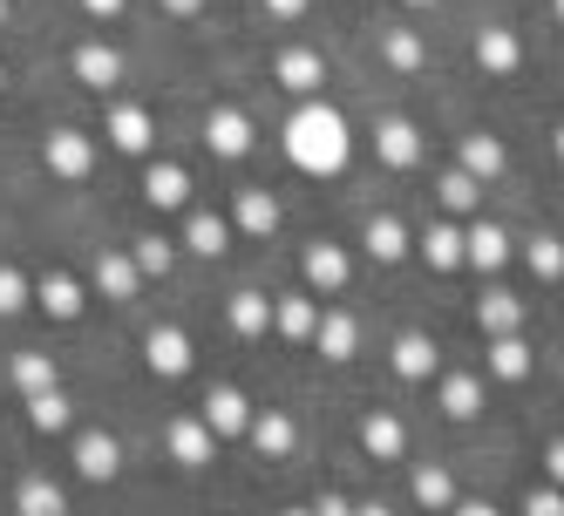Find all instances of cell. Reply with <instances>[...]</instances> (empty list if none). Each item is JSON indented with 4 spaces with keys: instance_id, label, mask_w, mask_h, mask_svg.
I'll use <instances>...</instances> for the list:
<instances>
[{
    "instance_id": "50",
    "label": "cell",
    "mask_w": 564,
    "mask_h": 516,
    "mask_svg": "<svg viewBox=\"0 0 564 516\" xmlns=\"http://www.w3.org/2000/svg\"><path fill=\"white\" fill-rule=\"evenodd\" d=\"M0 21H8V0H0Z\"/></svg>"
},
{
    "instance_id": "28",
    "label": "cell",
    "mask_w": 564,
    "mask_h": 516,
    "mask_svg": "<svg viewBox=\"0 0 564 516\" xmlns=\"http://www.w3.org/2000/svg\"><path fill=\"white\" fill-rule=\"evenodd\" d=\"M272 327L286 333V340H313V327H319V306H313L306 293H286V299H272Z\"/></svg>"
},
{
    "instance_id": "16",
    "label": "cell",
    "mask_w": 564,
    "mask_h": 516,
    "mask_svg": "<svg viewBox=\"0 0 564 516\" xmlns=\"http://www.w3.org/2000/svg\"><path fill=\"white\" fill-rule=\"evenodd\" d=\"M89 279H96V293H102V299H116V306H123V299H137L143 272H137V259H130V252H102Z\"/></svg>"
},
{
    "instance_id": "12",
    "label": "cell",
    "mask_w": 564,
    "mask_h": 516,
    "mask_svg": "<svg viewBox=\"0 0 564 516\" xmlns=\"http://www.w3.org/2000/svg\"><path fill=\"white\" fill-rule=\"evenodd\" d=\"M252 449L265 455V462H286L293 455V442H300V428H293V415L286 408H265V415H252Z\"/></svg>"
},
{
    "instance_id": "24",
    "label": "cell",
    "mask_w": 564,
    "mask_h": 516,
    "mask_svg": "<svg viewBox=\"0 0 564 516\" xmlns=\"http://www.w3.org/2000/svg\"><path fill=\"white\" fill-rule=\"evenodd\" d=\"M476 327H482V340H490V333H517V327H523V299L503 293V286L482 293V299H476Z\"/></svg>"
},
{
    "instance_id": "29",
    "label": "cell",
    "mask_w": 564,
    "mask_h": 516,
    "mask_svg": "<svg viewBox=\"0 0 564 516\" xmlns=\"http://www.w3.org/2000/svg\"><path fill=\"white\" fill-rule=\"evenodd\" d=\"M381 62H388L394 75H415V68L429 62V48H422V34H415V28H388V34H381Z\"/></svg>"
},
{
    "instance_id": "42",
    "label": "cell",
    "mask_w": 564,
    "mask_h": 516,
    "mask_svg": "<svg viewBox=\"0 0 564 516\" xmlns=\"http://www.w3.org/2000/svg\"><path fill=\"white\" fill-rule=\"evenodd\" d=\"M306 8H313V0H265V14H272V21H300Z\"/></svg>"
},
{
    "instance_id": "21",
    "label": "cell",
    "mask_w": 564,
    "mask_h": 516,
    "mask_svg": "<svg viewBox=\"0 0 564 516\" xmlns=\"http://www.w3.org/2000/svg\"><path fill=\"white\" fill-rule=\"evenodd\" d=\"M225 320H231V333H238V340H259V333L272 327V299L246 286V293H231V299H225Z\"/></svg>"
},
{
    "instance_id": "4",
    "label": "cell",
    "mask_w": 564,
    "mask_h": 516,
    "mask_svg": "<svg viewBox=\"0 0 564 516\" xmlns=\"http://www.w3.org/2000/svg\"><path fill=\"white\" fill-rule=\"evenodd\" d=\"M42 164H48L55 177H68V184H83V177L96 171V143H89L83 130H55V136L42 143Z\"/></svg>"
},
{
    "instance_id": "34",
    "label": "cell",
    "mask_w": 564,
    "mask_h": 516,
    "mask_svg": "<svg viewBox=\"0 0 564 516\" xmlns=\"http://www.w3.org/2000/svg\"><path fill=\"white\" fill-rule=\"evenodd\" d=\"M368 252L381 259V265H394V259H409V224H401V218H368Z\"/></svg>"
},
{
    "instance_id": "49",
    "label": "cell",
    "mask_w": 564,
    "mask_h": 516,
    "mask_svg": "<svg viewBox=\"0 0 564 516\" xmlns=\"http://www.w3.org/2000/svg\"><path fill=\"white\" fill-rule=\"evenodd\" d=\"M551 8H557V21H564V0H551Z\"/></svg>"
},
{
    "instance_id": "10",
    "label": "cell",
    "mask_w": 564,
    "mask_h": 516,
    "mask_svg": "<svg viewBox=\"0 0 564 516\" xmlns=\"http://www.w3.org/2000/svg\"><path fill=\"white\" fill-rule=\"evenodd\" d=\"M102 136L123 150V156H143V150H150V136H156V123H150V109L116 102V109H109V123H102Z\"/></svg>"
},
{
    "instance_id": "35",
    "label": "cell",
    "mask_w": 564,
    "mask_h": 516,
    "mask_svg": "<svg viewBox=\"0 0 564 516\" xmlns=\"http://www.w3.org/2000/svg\"><path fill=\"white\" fill-rule=\"evenodd\" d=\"M523 265L538 272V279L551 286V279H564V238H551V231H538L531 245H523Z\"/></svg>"
},
{
    "instance_id": "25",
    "label": "cell",
    "mask_w": 564,
    "mask_h": 516,
    "mask_svg": "<svg viewBox=\"0 0 564 516\" xmlns=\"http://www.w3.org/2000/svg\"><path fill=\"white\" fill-rule=\"evenodd\" d=\"M143 197L156 211H184L191 205V177L177 171V164H150V177H143Z\"/></svg>"
},
{
    "instance_id": "36",
    "label": "cell",
    "mask_w": 564,
    "mask_h": 516,
    "mask_svg": "<svg viewBox=\"0 0 564 516\" xmlns=\"http://www.w3.org/2000/svg\"><path fill=\"white\" fill-rule=\"evenodd\" d=\"M28 421L42 428V435H62L75 415H68V402H62V387H42V394H28Z\"/></svg>"
},
{
    "instance_id": "23",
    "label": "cell",
    "mask_w": 564,
    "mask_h": 516,
    "mask_svg": "<svg viewBox=\"0 0 564 516\" xmlns=\"http://www.w3.org/2000/svg\"><path fill=\"white\" fill-rule=\"evenodd\" d=\"M313 347L327 353V361H354V347H360V327H354V312H319V327H313Z\"/></svg>"
},
{
    "instance_id": "22",
    "label": "cell",
    "mask_w": 564,
    "mask_h": 516,
    "mask_svg": "<svg viewBox=\"0 0 564 516\" xmlns=\"http://www.w3.org/2000/svg\"><path fill=\"white\" fill-rule=\"evenodd\" d=\"M435 197H442V211H449V218H476V211H482V177H469V171L456 164V171H442Z\"/></svg>"
},
{
    "instance_id": "19",
    "label": "cell",
    "mask_w": 564,
    "mask_h": 516,
    "mask_svg": "<svg viewBox=\"0 0 564 516\" xmlns=\"http://www.w3.org/2000/svg\"><path fill=\"white\" fill-rule=\"evenodd\" d=\"M388 361H394V374H401V381H429V374L442 367V347H435L429 333H401Z\"/></svg>"
},
{
    "instance_id": "43",
    "label": "cell",
    "mask_w": 564,
    "mask_h": 516,
    "mask_svg": "<svg viewBox=\"0 0 564 516\" xmlns=\"http://www.w3.org/2000/svg\"><path fill=\"white\" fill-rule=\"evenodd\" d=\"M544 475H551V483H564V435H557V442L544 449Z\"/></svg>"
},
{
    "instance_id": "20",
    "label": "cell",
    "mask_w": 564,
    "mask_h": 516,
    "mask_svg": "<svg viewBox=\"0 0 564 516\" xmlns=\"http://www.w3.org/2000/svg\"><path fill=\"white\" fill-rule=\"evenodd\" d=\"M184 252H197V259H225V252H231V224H225L218 211H191V218H184Z\"/></svg>"
},
{
    "instance_id": "47",
    "label": "cell",
    "mask_w": 564,
    "mask_h": 516,
    "mask_svg": "<svg viewBox=\"0 0 564 516\" xmlns=\"http://www.w3.org/2000/svg\"><path fill=\"white\" fill-rule=\"evenodd\" d=\"M551 150H557V164H564V123H557V130H551Z\"/></svg>"
},
{
    "instance_id": "15",
    "label": "cell",
    "mask_w": 564,
    "mask_h": 516,
    "mask_svg": "<svg viewBox=\"0 0 564 516\" xmlns=\"http://www.w3.org/2000/svg\"><path fill=\"white\" fill-rule=\"evenodd\" d=\"M75 83H83V89H116V83H123V55H116V48H102V42H83V48H75Z\"/></svg>"
},
{
    "instance_id": "30",
    "label": "cell",
    "mask_w": 564,
    "mask_h": 516,
    "mask_svg": "<svg viewBox=\"0 0 564 516\" xmlns=\"http://www.w3.org/2000/svg\"><path fill=\"white\" fill-rule=\"evenodd\" d=\"M442 415H449V421L482 415V381L476 374H442Z\"/></svg>"
},
{
    "instance_id": "37",
    "label": "cell",
    "mask_w": 564,
    "mask_h": 516,
    "mask_svg": "<svg viewBox=\"0 0 564 516\" xmlns=\"http://www.w3.org/2000/svg\"><path fill=\"white\" fill-rule=\"evenodd\" d=\"M21 509L55 516V509H68V496H62V483H48V475H28V483H21Z\"/></svg>"
},
{
    "instance_id": "1",
    "label": "cell",
    "mask_w": 564,
    "mask_h": 516,
    "mask_svg": "<svg viewBox=\"0 0 564 516\" xmlns=\"http://www.w3.org/2000/svg\"><path fill=\"white\" fill-rule=\"evenodd\" d=\"M279 143H286V164L306 171V177H340V171H347V156H354L347 116H340L334 102H319V96H300V109L286 116Z\"/></svg>"
},
{
    "instance_id": "40",
    "label": "cell",
    "mask_w": 564,
    "mask_h": 516,
    "mask_svg": "<svg viewBox=\"0 0 564 516\" xmlns=\"http://www.w3.org/2000/svg\"><path fill=\"white\" fill-rule=\"evenodd\" d=\"M523 509L531 516H564V483H531L523 490Z\"/></svg>"
},
{
    "instance_id": "6",
    "label": "cell",
    "mask_w": 564,
    "mask_h": 516,
    "mask_svg": "<svg viewBox=\"0 0 564 516\" xmlns=\"http://www.w3.org/2000/svg\"><path fill=\"white\" fill-rule=\"evenodd\" d=\"M463 265H476V272H503V265H510V231L490 224V218L463 224Z\"/></svg>"
},
{
    "instance_id": "27",
    "label": "cell",
    "mask_w": 564,
    "mask_h": 516,
    "mask_svg": "<svg viewBox=\"0 0 564 516\" xmlns=\"http://www.w3.org/2000/svg\"><path fill=\"white\" fill-rule=\"evenodd\" d=\"M422 259H429L435 272H456V265H463V224H456V218L429 224V231H422Z\"/></svg>"
},
{
    "instance_id": "26",
    "label": "cell",
    "mask_w": 564,
    "mask_h": 516,
    "mask_svg": "<svg viewBox=\"0 0 564 516\" xmlns=\"http://www.w3.org/2000/svg\"><path fill=\"white\" fill-rule=\"evenodd\" d=\"M456 164L469 171V177H482V184H490V177H503V164H510V156H503V143L497 136H463V150H456Z\"/></svg>"
},
{
    "instance_id": "45",
    "label": "cell",
    "mask_w": 564,
    "mask_h": 516,
    "mask_svg": "<svg viewBox=\"0 0 564 516\" xmlns=\"http://www.w3.org/2000/svg\"><path fill=\"white\" fill-rule=\"evenodd\" d=\"M313 509H327V516H340V509H354V503H347L340 490H319V496H313Z\"/></svg>"
},
{
    "instance_id": "39",
    "label": "cell",
    "mask_w": 564,
    "mask_h": 516,
    "mask_svg": "<svg viewBox=\"0 0 564 516\" xmlns=\"http://www.w3.org/2000/svg\"><path fill=\"white\" fill-rule=\"evenodd\" d=\"M130 259H137V272H143V279H164L177 252H171V238H137V252H130Z\"/></svg>"
},
{
    "instance_id": "7",
    "label": "cell",
    "mask_w": 564,
    "mask_h": 516,
    "mask_svg": "<svg viewBox=\"0 0 564 516\" xmlns=\"http://www.w3.org/2000/svg\"><path fill=\"white\" fill-rule=\"evenodd\" d=\"M272 83L286 96H319V83H327V62H319V48H286L272 62Z\"/></svg>"
},
{
    "instance_id": "41",
    "label": "cell",
    "mask_w": 564,
    "mask_h": 516,
    "mask_svg": "<svg viewBox=\"0 0 564 516\" xmlns=\"http://www.w3.org/2000/svg\"><path fill=\"white\" fill-rule=\"evenodd\" d=\"M21 306H28V279L14 265H0V312H21Z\"/></svg>"
},
{
    "instance_id": "46",
    "label": "cell",
    "mask_w": 564,
    "mask_h": 516,
    "mask_svg": "<svg viewBox=\"0 0 564 516\" xmlns=\"http://www.w3.org/2000/svg\"><path fill=\"white\" fill-rule=\"evenodd\" d=\"M156 8H164V14H177V21H191L197 8H205V0H156Z\"/></svg>"
},
{
    "instance_id": "9",
    "label": "cell",
    "mask_w": 564,
    "mask_h": 516,
    "mask_svg": "<svg viewBox=\"0 0 564 516\" xmlns=\"http://www.w3.org/2000/svg\"><path fill=\"white\" fill-rule=\"evenodd\" d=\"M143 361H150V374L184 381V374H191V340H184V327H150V340H143Z\"/></svg>"
},
{
    "instance_id": "32",
    "label": "cell",
    "mask_w": 564,
    "mask_h": 516,
    "mask_svg": "<svg viewBox=\"0 0 564 516\" xmlns=\"http://www.w3.org/2000/svg\"><path fill=\"white\" fill-rule=\"evenodd\" d=\"M238 231H246V238H272V231H279L272 190H238Z\"/></svg>"
},
{
    "instance_id": "17",
    "label": "cell",
    "mask_w": 564,
    "mask_h": 516,
    "mask_svg": "<svg viewBox=\"0 0 564 516\" xmlns=\"http://www.w3.org/2000/svg\"><path fill=\"white\" fill-rule=\"evenodd\" d=\"M360 449H368L375 462H401V449H409V428H401V415L375 408L368 421H360Z\"/></svg>"
},
{
    "instance_id": "48",
    "label": "cell",
    "mask_w": 564,
    "mask_h": 516,
    "mask_svg": "<svg viewBox=\"0 0 564 516\" xmlns=\"http://www.w3.org/2000/svg\"><path fill=\"white\" fill-rule=\"evenodd\" d=\"M401 8H435V0H401Z\"/></svg>"
},
{
    "instance_id": "31",
    "label": "cell",
    "mask_w": 564,
    "mask_h": 516,
    "mask_svg": "<svg viewBox=\"0 0 564 516\" xmlns=\"http://www.w3.org/2000/svg\"><path fill=\"white\" fill-rule=\"evenodd\" d=\"M409 496H415L422 509H456V475L442 469V462H429V469H415V483H409Z\"/></svg>"
},
{
    "instance_id": "2",
    "label": "cell",
    "mask_w": 564,
    "mask_h": 516,
    "mask_svg": "<svg viewBox=\"0 0 564 516\" xmlns=\"http://www.w3.org/2000/svg\"><path fill=\"white\" fill-rule=\"evenodd\" d=\"M476 68L482 75H497V83H510V75L523 68V34L490 21V28H476Z\"/></svg>"
},
{
    "instance_id": "5",
    "label": "cell",
    "mask_w": 564,
    "mask_h": 516,
    "mask_svg": "<svg viewBox=\"0 0 564 516\" xmlns=\"http://www.w3.org/2000/svg\"><path fill=\"white\" fill-rule=\"evenodd\" d=\"M300 272H306V286H313V293H347L354 259H347L340 245H327V238H319V245H306V252H300Z\"/></svg>"
},
{
    "instance_id": "8",
    "label": "cell",
    "mask_w": 564,
    "mask_h": 516,
    "mask_svg": "<svg viewBox=\"0 0 564 516\" xmlns=\"http://www.w3.org/2000/svg\"><path fill=\"white\" fill-rule=\"evenodd\" d=\"M482 361H490V374L497 381H531V367H538V353H531V340H523V327L517 333H490V347H482Z\"/></svg>"
},
{
    "instance_id": "11",
    "label": "cell",
    "mask_w": 564,
    "mask_h": 516,
    "mask_svg": "<svg viewBox=\"0 0 564 516\" xmlns=\"http://www.w3.org/2000/svg\"><path fill=\"white\" fill-rule=\"evenodd\" d=\"M123 469V442H116V435H83V442H75V475H83V483H109V475Z\"/></svg>"
},
{
    "instance_id": "13",
    "label": "cell",
    "mask_w": 564,
    "mask_h": 516,
    "mask_svg": "<svg viewBox=\"0 0 564 516\" xmlns=\"http://www.w3.org/2000/svg\"><path fill=\"white\" fill-rule=\"evenodd\" d=\"M171 455H177L184 469H205V462L218 455V435H212V421H205V415H184V421H171Z\"/></svg>"
},
{
    "instance_id": "38",
    "label": "cell",
    "mask_w": 564,
    "mask_h": 516,
    "mask_svg": "<svg viewBox=\"0 0 564 516\" xmlns=\"http://www.w3.org/2000/svg\"><path fill=\"white\" fill-rule=\"evenodd\" d=\"M14 387H21V394L55 387V361H48V353H21V361H14Z\"/></svg>"
},
{
    "instance_id": "14",
    "label": "cell",
    "mask_w": 564,
    "mask_h": 516,
    "mask_svg": "<svg viewBox=\"0 0 564 516\" xmlns=\"http://www.w3.org/2000/svg\"><path fill=\"white\" fill-rule=\"evenodd\" d=\"M252 136H259V130H252L246 109H212V116H205V143H212L218 156H246Z\"/></svg>"
},
{
    "instance_id": "51",
    "label": "cell",
    "mask_w": 564,
    "mask_h": 516,
    "mask_svg": "<svg viewBox=\"0 0 564 516\" xmlns=\"http://www.w3.org/2000/svg\"><path fill=\"white\" fill-rule=\"evenodd\" d=\"M0 83H8V68H0Z\"/></svg>"
},
{
    "instance_id": "18",
    "label": "cell",
    "mask_w": 564,
    "mask_h": 516,
    "mask_svg": "<svg viewBox=\"0 0 564 516\" xmlns=\"http://www.w3.org/2000/svg\"><path fill=\"white\" fill-rule=\"evenodd\" d=\"M205 421H212L218 442H225V435H246V428H252V402H246L238 387H212V394H205Z\"/></svg>"
},
{
    "instance_id": "3",
    "label": "cell",
    "mask_w": 564,
    "mask_h": 516,
    "mask_svg": "<svg viewBox=\"0 0 564 516\" xmlns=\"http://www.w3.org/2000/svg\"><path fill=\"white\" fill-rule=\"evenodd\" d=\"M375 156L388 171H415L422 164V130L409 123V116H381L375 123Z\"/></svg>"
},
{
    "instance_id": "33",
    "label": "cell",
    "mask_w": 564,
    "mask_h": 516,
    "mask_svg": "<svg viewBox=\"0 0 564 516\" xmlns=\"http://www.w3.org/2000/svg\"><path fill=\"white\" fill-rule=\"evenodd\" d=\"M34 299H42V312H55V320H75V312H83V286H75L68 272H48V279L34 286Z\"/></svg>"
},
{
    "instance_id": "44",
    "label": "cell",
    "mask_w": 564,
    "mask_h": 516,
    "mask_svg": "<svg viewBox=\"0 0 564 516\" xmlns=\"http://www.w3.org/2000/svg\"><path fill=\"white\" fill-rule=\"evenodd\" d=\"M83 8H89L96 21H116V14H123V8H130V0H83Z\"/></svg>"
}]
</instances>
